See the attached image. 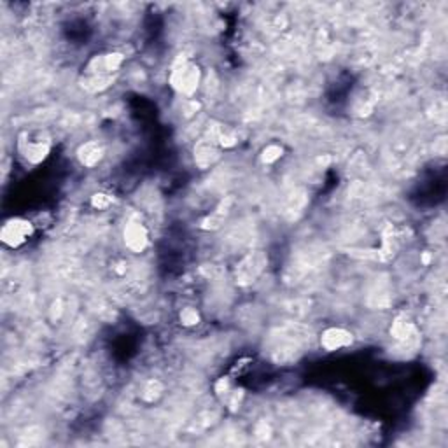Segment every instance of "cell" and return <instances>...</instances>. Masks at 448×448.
Wrapping results in <instances>:
<instances>
[{
  "mask_svg": "<svg viewBox=\"0 0 448 448\" xmlns=\"http://www.w3.org/2000/svg\"><path fill=\"white\" fill-rule=\"evenodd\" d=\"M51 136L46 130L31 128L24 130L18 136V150L21 158L30 164H38L51 153Z\"/></svg>",
  "mask_w": 448,
  "mask_h": 448,
  "instance_id": "cell-1",
  "label": "cell"
},
{
  "mask_svg": "<svg viewBox=\"0 0 448 448\" xmlns=\"http://www.w3.org/2000/svg\"><path fill=\"white\" fill-rule=\"evenodd\" d=\"M200 84V69L189 59L175 63L170 72V86L184 97H191Z\"/></svg>",
  "mask_w": 448,
  "mask_h": 448,
  "instance_id": "cell-2",
  "label": "cell"
},
{
  "mask_svg": "<svg viewBox=\"0 0 448 448\" xmlns=\"http://www.w3.org/2000/svg\"><path fill=\"white\" fill-rule=\"evenodd\" d=\"M34 233V226L30 220L21 219V217H13V219L6 220V224L0 230V240L7 245V247H20L23 245L28 238Z\"/></svg>",
  "mask_w": 448,
  "mask_h": 448,
  "instance_id": "cell-3",
  "label": "cell"
},
{
  "mask_svg": "<svg viewBox=\"0 0 448 448\" xmlns=\"http://www.w3.org/2000/svg\"><path fill=\"white\" fill-rule=\"evenodd\" d=\"M266 262H268V259H266L265 252L261 251L251 252L248 255H245V258L237 265V272H234L237 273V282L241 284V286L252 284L259 275H261Z\"/></svg>",
  "mask_w": 448,
  "mask_h": 448,
  "instance_id": "cell-4",
  "label": "cell"
},
{
  "mask_svg": "<svg viewBox=\"0 0 448 448\" xmlns=\"http://www.w3.org/2000/svg\"><path fill=\"white\" fill-rule=\"evenodd\" d=\"M122 55L121 52H107V55H98L88 62L84 69L86 77H108L112 79V74L121 66Z\"/></svg>",
  "mask_w": 448,
  "mask_h": 448,
  "instance_id": "cell-5",
  "label": "cell"
},
{
  "mask_svg": "<svg viewBox=\"0 0 448 448\" xmlns=\"http://www.w3.org/2000/svg\"><path fill=\"white\" fill-rule=\"evenodd\" d=\"M354 336L352 332L346 331L343 328H328L321 335V345L322 349L328 352H336L340 349H346L352 345Z\"/></svg>",
  "mask_w": 448,
  "mask_h": 448,
  "instance_id": "cell-6",
  "label": "cell"
},
{
  "mask_svg": "<svg viewBox=\"0 0 448 448\" xmlns=\"http://www.w3.org/2000/svg\"><path fill=\"white\" fill-rule=\"evenodd\" d=\"M125 244L132 252L139 254V252L146 251L147 244H149V234L144 224L140 223H128L125 227Z\"/></svg>",
  "mask_w": 448,
  "mask_h": 448,
  "instance_id": "cell-7",
  "label": "cell"
},
{
  "mask_svg": "<svg viewBox=\"0 0 448 448\" xmlns=\"http://www.w3.org/2000/svg\"><path fill=\"white\" fill-rule=\"evenodd\" d=\"M77 158H79L80 164L84 167H94V164L100 163V160L104 158V147L97 142V140H90V142L83 144L77 150Z\"/></svg>",
  "mask_w": 448,
  "mask_h": 448,
  "instance_id": "cell-8",
  "label": "cell"
},
{
  "mask_svg": "<svg viewBox=\"0 0 448 448\" xmlns=\"http://www.w3.org/2000/svg\"><path fill=\"white\" fill-rule=\"evenodd\" d=\"M230 205H231L230 198H227L226 202H220V205L217 206V209L214 210L205 220H203V227H209V230H216V227H219L220 224H223L224 217H226L227 212H230Z\"/></svg>",
  "mask_w": 448,
  "mask_h": 448,
  "instance_id": "cell-9",
  "label": "cell"
},
{
  "mask_svg": "<svg viewBox=\"0 0 448 448\" xmlns=\"http://www.w3.org/2000/svg\"><path fill=\"white\" fill-rule=\"evenodd\" d=\"M391 332L396 340H399V342H410V340L415 336V328H413L412 322L408 321H396Z\"/></svg>",
  "mask_w": 448,
  "mask_h": 448,
  "instance_id": "cell-10",
  "label": "cell"
},
{
  "mask_svg": "<svg viewBox=\"0 0 448 448\" xmlns=\"http://www.w3.org/2000/svg\"><path fill=\"white\" fill-rule=\"evenodd\" d=\"M181 321H182V324H184V326L198 324V321H200L198 312H196L195 308H191V307L184 308V310L181 312Z\"/></svg>",
  "mask_w": 448,
  "mask_h": 448,
  "instance_id": "cell-11",
  "label": "cell"
},
{
  "mask_svg": "<svg viewBox=\"0 0 448 448\" xmlns=\"http://www.w3.org/2000/svg\"><path fill=\"white\" fill-rule=\"evenodd\" d=\"M282 156V147L280 146H268L265 150H262V161L265 163H273L279 158Z\"/></svg>",
  "mask_w": 448,
  "mask_h": 448,
  "instance_id": "cell-12",
  "label": "cell"
},
{
  "mask_svg": "<svg viewBox=\"0 0 448 448\" xmlns=\"http://www.w3.org/2000/svg\"><path fill=\"white\" fill-rule=\"evenodd\" d=\"M111 203L112 198L108 195H105V192H97V195L91 196V205H93L94 209H107Z\"/></svg>",
  "mask_w": 448,
  "mask_h": 448,
  "instance_id": "cell-13",
  "label": "cell"
}]
</instances>
